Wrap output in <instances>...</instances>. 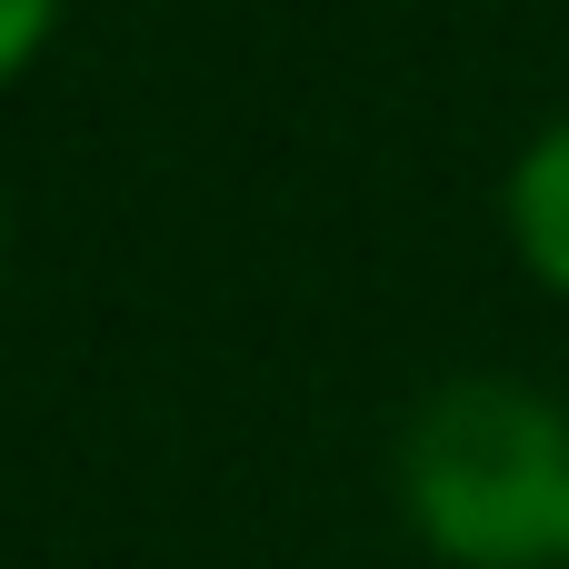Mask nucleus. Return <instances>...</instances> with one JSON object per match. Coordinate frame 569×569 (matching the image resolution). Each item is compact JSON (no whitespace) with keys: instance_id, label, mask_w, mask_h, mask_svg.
I'll use <instances>...</instances> for the list:
<instances>
[{"instance_id":"7ed1b4c3","label":"nucleus","mask_w":569,"mask_h":569,"mask_svg":"<svg viewBox=\"0 0 569 569\" xmlns=\"http://www.w3.org/2000/svg\"><path fill=\"white\" fill-rule=\"evenodd\" d=\"M60 20H70V0H0V90H20L50 60Z\"/></svg>"},{"instance_id":"39448f33","label":"nucleus","mask_w":569,"mask_h":569,"mask_svg":"<svg viewBox=\"0 0 569 569\" xmlns=\"http://www.w3.org/2000/svg\"><path fill=\"white\" fill-rule=\"evenodd\" d=\"M560 569H569V540H560Z\"/></svg>"},{"instance_id":"f03ea898","label":"nucleus","mask_w":569,"mask_h":569,"mask_svg":"<svg viewBox=\"0 0 569 569\" xmlns=\"http://www.w3.org/2000/svg\"><path fill=\"white\" fill-rule=\"evenodd\" d=\"M500 230H510V260L569 310V110L540 120L500 180Z\"/></svg>"},{"instance_id":"f257e3e1","label":"nucleus","mask_w":569,"mask_h":569,"mask_svg":"<svg viewBox=\"0 0 569 569\" xmlns=\"http://www.w3.org/2000/svg\"><path fill=\"white\" fill-rule=\"evenodd\" d=\"M390 490L440 569H560L569 410L510 370L440 380L400 430Z\"/></svg>"},{"instance_id":"20e7f679","label":"nucleus","mask_w":569,"mask_h":569,"mask_svg":"<svg viewBox=\"0 0 569 569\" xmlns=\"http://www.w3.org/2000/svg\"><path fill=\"white\" fill-rule=\"evenodd\" d=\"M0 260H10V200H0Z\"/></svg>"}]
</instances>
